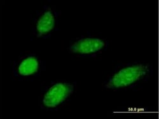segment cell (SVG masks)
I'll use <instances>...</instances> for the list:
<instances>
[{"label":"cell","mask_w":159,"mask_h":119,"mask_svg":"<svg viewBox=\"0 0 159 119\" xmlns=\"http://www.w3.org/2000/svg\"><path fill=\"white\" fill-rule=\"evenodd\" d=\"M153 74V66L144 62H129L116 67L103 84L110 91H122L134 89L147 83Z\"/></svg>","instance_id":"6da1fadb"},{"label":"cell","mask_w":159,"mask_h":119,"mask_svg":"<svg viewBox=\"0 0 159 119\" xmlns=\"http://www.w3.org/2000/svg\"><path fill=\"white\" fill-rule=\"evenodd\" d=\"M45 70V62L33 53L25 52L12 63V76L18 81H28Z\"/></svg>","instance_id":"277c9868"},{"label":"cell","mask_w":159,"mask_h":119,"mask_svg":"<svg viewBox=\"0 0 159 119\" xmlns=\"http://www.w3.org/2000/svg\"><path fill=\"white\" fill-rule=\"evenodd\" d=\"M108 41L101 37L88 35L76 37L70 42L68 51L80 57H95L107 49Z\"/></svg>","instance_id":"5b68a950"},{"label":"cell","mask_w":159,"mask_h":119,"mask_svg":"<svg viewBox=\"0 0 159 119\" xmlns=\"http://www.w3.org/2000/svg\"><path fill=\"white\" fill-rule=\"evenodd\" d=\"M76 87L75 83L65 80L50 82L42 89L38 100L39 107L48 112L58 110L70 100Z\"/></svg>","instance_id":"7a4b0ae2"},{"label":"cell","mask_w":159,"mask_h":119,"mask_svg":"<svg viewBox=\"0 0 159 119\" xmlns=\"http://www.w3.org/2000/svg\"><path fill=\"white\" fill-rule=\"evenodd\" d=\"M60 12L52 5H45L32 19L31 35L36 39L49 38L57 29Z\"/></svg>","instance_id":"3957f363"}]
</instances>
